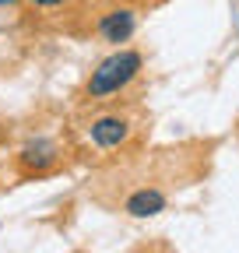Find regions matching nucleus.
Listing matches in <instances>:
<instances>
[{"instance_id":"nucleus-7","label":"nucleus","mask_w":239,"mask_h":253,"mask_svg":"<svg viewBox=\"0 0 239 253\" xmlns=\"http://www.w3.org/2000/svg\"><path fill=\"white\" fill-rule=\"evenodd\" d=\"M11 4H18V0H0V7H11Z\"/></svg>"},{"instance_id":"nucleus-1","label":"nucleus","mask_w":239,"mask_h":253,"mask_svg":"<svg viewBox=\"0 0 239 253\" xmlns=\"http://www.w3.org/2000/svg\"><path fill=\"white\" fill-rule=\"evenodd\" d=\"M144 71V56L141 49H130V46H120L113 49L109 56H102L92 74H88L84 81V91H81V99L84 102H109L116 99V95H123Z\"/></svg>"},{"instance_id":"nucleus-2","label":"nucleus","mask_w":239,"mask_h":253,"mask_svg":"<svg viewBox=\"0 0 239 253\" xmlns=\"http://www.w3.org/2000/svg\"><path fill=\"white\" fill-rule=\"evenodd\" d=\"M64 162V148H60L53 137H32L25 141L14 155V169L21 179H39V176H49L60 169Z\"/></svg>"},{"instance_id":"nucleus-6","label":"nucleus","mask_w":239,"mask_h":253,"mask_svg":"<svg viewBox=\"0 0 239 253\" xmlns=\"http://www.w3.org/2000/svg\"><path fill=\"white\" fill-rule=\"evenodd\" d=\"M32 7H39V11H60V7H67L71 0H28Z\"/></svg>"},{"instance_id":"nucleus-5","label":"nucleus","mask_w":239,"mask_h":253,"mask_svg":"<svg viewBox=\"0 0 239 253\" xmlns=\"http://www.w3.org/2000/svg\"><path fill=\"white\" fill-rule=\"evenodd\" d=\"M165 204H169L165 190H159V186H141V190H134V194L123 201V211H127L130 218H155V214L165 211Z\"/></svg>"},{"instance_id":"nucleus-4","label":"nucleus","mask_w":239,"mask_h":253,"mask_svg":"<svg viewBox=\"0 0 239 253\" xmlns=\"http://www.w3.org/2000/svg\"><path fill=\"white\" fill-rule=\"evenodd\" d=\"M95 32H99V39H106V42H113V46H123V42L134 39V32H137V11L127 7V4L109 7V11L99 14Z\"/></svg>"},{"instance_id":"nucleus-3","label":"nucleus","mask_w":239,"mask_h":253,"mask_svg":"<svg viewBox=\"0 0 239 253\" xmlns=\"http://www.w3.org/2000/svg\"><path fill=\"white\" fill-rule=\"evenodd\" d=\"M88 141H92L99 151H116V148H123L134 134V120L127 113H102L95 116L92 123H88Z\"/></svg>"}]
</instances>
